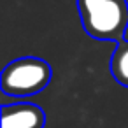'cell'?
Here are the masks:
<instances>
[{"label": "cell", "instance_id": "cell-4", "mask_svg": "<svg viewBox=\"0 0 128 128\" xmlns=\"http://www.w3.org/2000/svg\"><path fill=\"white\" fill-rule=\"evenodd\" d=\"M110 74L112 77L128 88V40H119L110 56Z\"/></svg>", "mask_w": 128, "mask_h": 128}, {"label": "cell", "instance_id": "cell-3", "mask_svg": "<svg viewBox=\"0 0 128 128\" xmlns=\"http://www.w3.org/2000/svg\"><path fill=\"white\" fill-rule=\"evenodd\" d=\"M46 114L35 104L2 105V128H44Z\"/></svg>", "mask_w": 128, "mask_h": 128}, {"label": "cell", "instance_id": "cell-5", "mask_svg": "<svg viewBox=\"0 0 128 128\" xmlns=\"http://www.w3.org/2000/svg\"><path fill=\"white\" fill-rule=\"evenodd\" d=\"M91 2H96V0H77V7H82V6H88Z\"/></svg>", "mask_w": 128, "mask_h": 128}, {"label": "cell", "instance_id": "cell-2", "mask_svg": "<svg viewBox=\"0 0 128 128\" xmlns=\"http://www.w3.org/2000/svg\"><path fill=\"white\" fill-rule=\"evenodd\" d=\"M49 81V63L42 58L25 56L6 65L0 76V88L9 96H30L42 91Z\"/></svg>", "mask_w": 128, "mask_h": 128}, {"label": "cell", "instance_id": "cell-1", "mask_svg": "<svg viewBox=\"0 0 128 128\" xmlns=\"http://www.w3.org/2000/svg\"><path fill=\"white\" fill-rule=\"evenodd\" d=\"M84 32L98 40H123L128 28L126 0H96L77 7Z\"/></svg>", "mask_w": 128, "mask_h": 128}]
</instances>
